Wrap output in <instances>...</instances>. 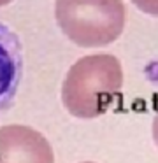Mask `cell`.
I'll list each match as a JSON object with an SVG mask.
<instances>
[{"instance_id":"1","label":"cell","mask_w":158,"mask_h":163,"mask_svg":"<svg viewBox=\"0 0 158 163\" xmlns=\"http://www.w3.org/2000/svg\"><path fill=\"white\" fill-rule=\"evenodd\" d=\"M123 86L119 60L109 53L79 58L61 84V102L69 114L93 119L107 112Z\"/></svg>"},{"instance_id":"2","label":"cell","mask_w":158,"mask_h":163,"mask_svg":"<svg viewBox=\"0 0 158 163\" xmlns=\"http://www.w3.org/2000/svg\"><path fill=\"white\" fill-rule=\"evenodd\" d=\"M55 18L79 48H104L121 37L127 11L123 0H56Z\"/></svg>"},{"instance_id":"3","label":"cell","mask_w":158,"mask_h":163,"mask_svg":"<svg viewBox=\"0 0 158 163\" xmlns=\"http://www.w3.org/2000/svg\"><path fill=\"white\" fill-rule=\"evenodd\" d=\"M0 163H55V153L35 128L7 125L0 128Z\"/></svg>"},{"instance_id":"4","label":"cell","mask_w":158,"mask_h":163,"mask_svg":"<svg viewBox=\"0 0 158 163\" xmlns=\"http://www.w3.org/2000/svg\"><path fill=\"white\" fill-rule=\"evenodd\" d=\"M23 75L21 40L13 28L0 21V114L13 105Z\"/></svg>"},{"instance_id":"5","label":"cell","mask_w":158,"mask_h":163,"mask_svg":"<svg viewBox=\"0 0 158 163\" xmlns=\"http://www.w3.org/2000/svg\"><path fill=\"white\" fill-rule=\"evenodd\" d=\"M132 4L142 13L158 18V0H132Z\"/></svg>"},{"instance_id":"6","label":"cell","mask_w":158,"mask_h":163,"mask_svg":"<svg viewBox=\"0 0 158 163\" xmlns=\"http://www.w3.org/2000/svg\"><path fill=\"white\" fill-rule=\"evenodd\" d=\"M153 140H155V144H156V147H158V112H156V116H155V119H153Z\"/></svg>"},{"instance_id":"7","label":"cell","mask_w":158,"mask_h":163,"mask_svg":"<svg viewBox=\"0 0 158 163\" xmlns=\"http://www.w3.org/2000/svg\"><path fill=\"white\" fill-rule=\"evenodd\" d=\"M13 0H0V7H4V5H7V4H11Z\"/></svg>"},{"instance_id":"8","label":"cell","mask_w":158,"mask_h":163,"mask_svg":"<svg viewBox=\"0 0 158 163\" xmlns=\"http://www.w3.org/2000/svg\"><path fill=\"white\" fill-rule=\"evenodd\" d=\"M83 163H93V161H83Z\"/></svg>"}]
</instances>
